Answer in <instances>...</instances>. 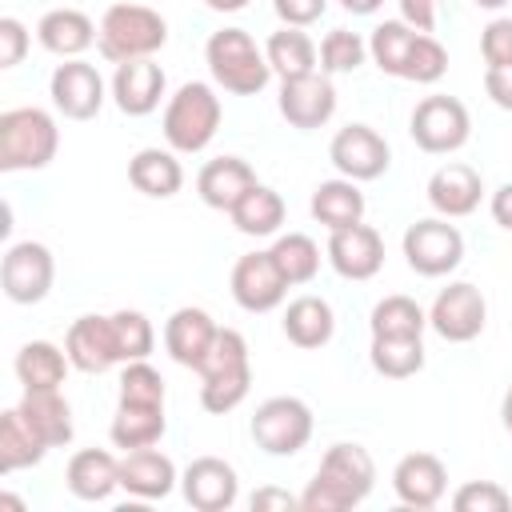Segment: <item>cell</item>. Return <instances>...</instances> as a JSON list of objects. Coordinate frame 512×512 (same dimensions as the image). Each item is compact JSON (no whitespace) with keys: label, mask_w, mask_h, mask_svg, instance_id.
<instances>
[{"label":"cell","mask_w":512,"mask_h":512,"mask_svg":"<svg viewBox=\"0 0 512 512\" xmlns=\"http://www.w3.org/2000/svg\"><path fill=\"white\" fill-rule=\"evenodd\" d=\"M376 488V464L364 444H332L300 496V512H348Z\"/></svg>","instance_id":"6da1fadb"},{"label":"cell","mask_w":512,"mask_h":512,"mask_svg":"<svg viewBox=\"0 0 512 512\" xmlns=\"http://www.w3.org/2000/svg\"><path fill=\"white\" fill-rule=\"evenodd\" d=\"M200 404L212 416H224L240 408V400L252 388V360H248V340L236 328H220L208 356L200 360Z\"/></svg>","instance_id":"7a4b0ae2"},{"label":"cell","mask_w":512,"mask_h":512,"mask_svg":"<svg viewBox=\"0 0 512 512\" xmlns=\"http://www.w3.org/2000/svg\"><path fill=\"white\" fill-rule=\"evenodd\" d=\"M204 60H208L212 80L232 96H256L272 80V64H268L264 48L244 28L212 32L204 44Z\"/></svg>","instance_id":"3957f363"},{"label":"cell","mask_w":512,"mask_h":512,"mask_svg":"<svg viewBox=\"0 0 512 512\" xmlns=\"http://www.w3.org/2000/svg\"><path fill=\"white\" fill-rule=\"evenodd\" d=\"M220 116H224V108H220V96L212 92V84H204V80L180 84L164 104V140H168V148L184 152V156L204 152L220 132Z\"/></svg>","instance_id":"277c9868"},{"label":"cell","mask_w":512,"mask_h":512,"mask_svg":"<svg viewBox=\"0 0 512 512\" xmlns=\"http://www.w3.org/2000/svg\"><path fill=\"white\" fill-rule=\"evenodd\" d=\"M100 56L112 64L148 60L168 44V20L148 4H112L96 32Z\"/></svg>","instance_id":"5b68a950"},{"label":"cell","mask_w":512,"mask_h":512,"mask_svg":"<svg viewBox=\"0 0 512 512\" xmlns=\"http://www.w3.org/2000/svg\"><path fill=\"white\" fill-rule=\"evenodd\" d=\"M60 128L44 108H8L0 116V172H36L52 164Z\"/></svg>","instance_id":"8992f818"},{"label":"cell","mask_w":512,"mask_h":512,"mask_svg":"<svg viewBox=\"0 0 512 512\" xmlns=\"http://www.w3.org/2000/svg\"><path fill=\"white\" fill-rule=\"evenodd\" d=\"M312 408L300 396H268L252 412V440L268 456H296L312 440Z\"/></svg>","instance_id":"52a82bcc"},{"label":"cell","mask_w":512,"mask_h":512,"mask_svg":"<svg viewBox=\"0 0 512 512\" xmlns=\"http://www.w3.org/2000/svg\"><path fill=\"white\" fill-rule=\"evenodd\" d=\"M408 136L420 152L448 156L460 152L472 136V116L456 96H424L408 116Z\"/></svg>","instance_id":"ba28073f"},{"label":"cell","mask_w":512,"mask_h":512,"mask_svg":"<svg viewBox=\"0 0 512 512\" xmlns=\"http://www.w3.org/2000/svg\"><path fill=\"white\" fill-rule=\"evenodd\" d=\"M400 248H404L408 268L420 272V276H432V280H436V276H448V272L460 268V260H464V236H460V228L448 224L444 216H428V220L408 224Z\"/></svg>","instance_id":"9c48e42d"},{"label":"cell","mask_w":512,"mask_h":512,"mask_svg":"<svg viewBox=\"0 0 512 512\" xmlns=\"http://www.w3.org/2000/svg\"><path fill=\"white\" fill-rule=\"evenodd\" d=\"M488 324V304H484V292L468 280H452L448 288L436 292L432 308H428V328L448 340V344H468L484 332Z\"/></svg>","instance_id":"30bf717a"},{"label":"cell","mask_w":512,"mask_h":512,"mask_svg":"<svg viewBox=\"0 0 512 512\" xmlns=\"http://www.w3.org/2000/svg\"><path fill=\"white\" fill-rule=\"evenodd\" d=\"M56 260L40 240H20L0 260V284L12 304H40L52 292Z\"/></svg>","instance_id":"8fae6325"},{"label":"cell","mask_w":512,"mask_h":512,"mask_svg":"<svg viewBox=\"0 0 512 512\" xmlns=\"http://www.w3.org/2000/svg\"><path fill=\"white\" fill-rule=\"evenodd\" d=\"M328 160L336 164L340 176H348V180L360 184V180H376V176L388 172L392 148H388V140L372 124H348V128H340L332 136Z\"/></svg>","instance_id":"7c38bea8"},{"label":"cell","mask_w":512,"mask_h":512,"mask_svg":"<svg viewBox=\"0 0 512 512\" xmlns=\"http://www.w3.org/2000/svg\"><path fill=\"white\" fill-rule=\"evenodd\" d=\"M48 96L64 120H92L104 108V76L88 60H64L56 64L48 80Z\"/></svg>","instance_id":"4fadbf2b"},{"label":"cell","mask_w":512,"mask_h":512,"mask_svg":"<svg viewBox=\"0 0 512 512\" xmlns=\"http://www.w3.org/2000/svg\"><path fill=\"white\" fill-rule=\"evenodd\" d=\"M280 116L300 128V132H312V128H324L332 116H336V88L328 80V72H308V76H292V80H280Z\"/></svg>","instance_id":"5bb4252c"},{"label":"cell","mask_w":512,"mask_h":512,"mask_svg":"<svg viewBox=\"0 0 512 512\" xmlns=\"http://www.w3.org/2000/svg\"><path fill=\"white\" fill-rule=\"evenodd\" d=\"M328 264L336 276L344 280H372L384 268V240L372 224H348L328 232V248H324Z\"/></svg>","instance_id":"9a60e30c"},{"label":"cell","mask_w":512,"mask_h":512,"mask_svg":"<svg viewBox=\"0 0 512 512\" xmlns=\"http://www.w3.org/2000/svg\"><path fill=\"white\" fill-rule=\"evenodd\" d=\"M232 300L244 308V312H272L280 308L284 292H288V280L280 276L272 252H248L232 264Z\"/></svg>","instance_id":"2e32d148"},{"label":"cell","mask_w":512,"mask_h":512,"mask_svg":"<svg viewBox=\"0 0 512 512\" xmlns=\"http://www.w3.org/2000/svg\"><path fill=\"white\" fill-rule=\"evenodd\" d=\"M64 352H68L72 368H80L88 376H100V372L124 364L112 316H76L68 336H64Z\"/></svg>","instance_id":"e0dca14e"},{"label":"cell","mask_w":512,"mask_h":512,"mask_svg":"<svg viewBox=\"0 0 512 512\" xmlns=\"http://www.w3.org/2000/svg\"><path fill=\"white\" fill-rule=\"evenodd\" d=\"M180 488H184V500L196 508V512H228L240 496V480H236V468L220 456H196L184 472H180Z\"/></svg>","instance_id":"ac0fdd59"},{"label":"cell","mask_w":512,"mask_h":512,"mask_svg":"<svg viewBox=\"0 0 512 512\" xmlns=\"http://www.w3.org/2000/svg\"><path fill=\"white\" fill-rule=\"evenodd\" d=\"M444 488H448V468L432 452H408L392 468V492L404 508H416V512L436 508L444 500Z\"/></svg>","instance_id":"d6986e66"},{"label":"cell","mask_w":512,"mask_h":512,"mask_svg":"<svg viewBox=\"0 0 512 512\" xmlns=\"http://www.w3.org/2000/svg\"><path fill=\"white\" fill-rule=\"evenodd\" d=\"M428 204L436 208V216L444 220H456V216H472L480 208V196H484V180L472 164H440L432 176H428Z\"/></svg>","instance_id":"ffe728a7"},{"label":"cell","mask_w":512,"mask_h":512,"mask_svg":"<svg viewBox=\"0 0 512 512\" xmlns=\"http://www.w3.org/2000/svg\"><path fill=\"white\" fill-rule=\"evenodd\" d=\"M216 332H220V324L204 312V308H176L168 320H164V348H168V356L180 364V368H200V360L208 356V348H212V340H216Z\"/></svg>","instance_id":"44dd1931"},{"label":"cell","mask_w":512,"mask_h":512,"mask_svg":"<svg viewBox=\"0 0 512 512\" xmlns=\"http://www.w3.org/2000/svg\"><path fill=\"white\" fill-rule=\"evenodd\" d=\"M164 68L148 56V60H128V64H116V76H112V100L124 116H148L160 108V96H164Z\"/></svg>","instance_id":"7402d4cb"},{"label":"cell","mask_w":512,"mask_h":512,"mask_svg":"<svg viewBox=\"0 0 512 512\" xmlns=\"http://www.w3.org/2000/svg\"><path fill=\"white\" fill-rule=\"evenodd\" d=\"M256 184H260V180H256L252 164L240 160V156H216V160H208V164L200 168V176H196L200 200H204L208 208H216V212H232V208L244 200V192L256 188Z\"/></svg>","instance_id":"603a6c76"},{"label":"cell","mask_w":512,"mask_h":512,"mask_svg":"<svg viewBox=\"0 0 512 512\" xmlns=\"http://www.w3.org/2000/svg\"><path fill=\"white\" fill-rule=\"evenodd\" d=\"M176 464L152 444V448H132L120 460V488L136 500H164L176 488Z\"/></svg>","instance_id":"cb8c5ba5"},{"label":"cell","mask_w":512,"mask_h":512,"mask_svg":"<svg viewBox=\"0 0 512 512\" xmlns=\"http://www.w3.org/2000/svg\"><path fill=\"white\" fill-rule=\"evenodd\" d=\"M64 484L76 500H108L120 488V460L108 448H80L64 468Z\"/></svg>","instance_id":"d4e9b609"},{"label":"cell","mask_w":512,"mask_h":512,"mask_svg":"<svg viewBox=\"0 0 512 512\" xmlns=\"http://www.w3.org/2000/svg\"><path fill=\"white\" fill-rule=\"evenodd\" d=\"M96 32H100V28H96L84 12H76V8H52V12H44L40 24H36L40 48L52 52V56H64V60H76L80 52H88V48L96 44Z\"/></svg>","instance_id":"484cf974"},{"label":"cell","mask_w":512,"mask_h":512,"mask_svg":"<svg viewBox=\"0 0 512 512\" xmlns=\"http://www.w3.org/2000/svg\"><path fill=\"white\" fill-rule=\"evenodd\" d=\"M24 420L44 436L48 448H64L72 440V408L60 388H24L20 404Z\"/></svg>","instance_id":"4316f807"},{"label":"cell","mask_w":512,"mask_h":512,"mask_svg":"<svg viewBox=\"0 0 512 512\" xmlns=\"http://www.w3.org/2000/svg\"><path fill=\"white\" fill-rule=\"evenodd\" d=\"M308 208H312V220L316 224H324L328 232H336V228H348V224H360L364 220V192L348 176L320 180L312 188Z\"/></svg>","instance_id":"83f0119b"},{"label":"cell","mask_w":512,"mask_h":512,"mask_svg":"<svg viewBox=\"0 0 512 512\" xmlns=\"http://www.w3.org/2000/svg\"><path fill=\"white\" fill-rule=\"evenodd\" d=\"M128 180L136 192L152 196V200H168L180 192L184 184V168L176 160L172 148H140L132 160H128Z\"/></svg>","instance_id":"f1b7e54d"},{"label":"cell","mask_w":512,"mask_h":512,"mask_svg":"<svg viewBox=\"0 0 512 512\" xmlns=\"http://www.w3.org/2000/svg\"><path fill=\"white\" fill-rule=\"evenodd\" d=\"M280 328L296 348H324L336 332V316L324 296H296L288 300Z\"/></svg>","instance_id":"f546056e"},{"label":"cell","mask_w":512,"mask_h":512,"mask_svg":"<svg viewBox=\"0 0 512 512\" xmlns=\"http://www.w3.org/2000/svg\"><path fill=\"white\" fill-rule=\"evenodd\" d=\"M44 456H48V444H44V436L24 420V412H20V408L0 412V472H4V476L20 472V468H36Z\"/></svg>","instance_id":"4dcf8cb0"},{"label":"cell","mask_w":512,"mask_h":512,"mask_svg":"<svg viewBox=\"0 0 512 512\" xmlns=\"http://www.w3.org/2000/svg\"><path fill=\"white\" fill-rule=\"evenodd\" d=\"M168 420H164V404H120L116 400V416L108 424V436L116 448L132 452V448H152L160 444Z\"/></svg>","instance_id":"1f68e13d"},{"label":"cell","mask_w":512,"mask_h":512,"mask_svg":"<svg viewBox=\"0 0 512 512\" xmlns=\"http://www.w3.org/2000/svg\"><path fill=\"white\" fill-rule=\"evenodd\" d=\"M264 56L272 64V72L280 80H292V76H308L316 72V60H320V48L312 44V36L304 28H280L264 40Z\"/></svg>","instance_id":"d6a6232c"},{"label":"cell","mask_w":512,"mask_h":512,"mask_svg":"<svg viewBox=\"0 0 512 512\" xmlns=\"http://www.w3.org/2000/svg\"><path fill=\"white\" fill-rule=\"evenodd\" d=\"M16 380L24 388H60L72 360L68 352H60L52 340H28L20 352H16Z\"/></svg>","instance_id":"836d02e7"},{"label":"cell","mask_w":512,"mask_h":512,"mask_svg":"<svg viewBox=\"0 0 512 512\" xmlns=\"http://www.w3.org/2000/svg\"><path fill=\"white\" fill-rule=\"evenodd\" d=\"M228 216H232L236 232H244V236H276L284 224V196L268 184H256L244 192V200Z\"/></svg>","instance_id":"e575fe53"},{"label":"cell","mask_w":512,"mask_h":512,"mask_svg":"<svg viewBox=\"0 0 512 512\" xmlns=\"http://www.w3.org/2000/svg\"><path fill=\"white\" fill-rule=\"evenodd\" d=\"M416 28L412 24H404V20H384V24H376L372 28V36H368V56L376 60V68L384 72V76H396V80H404V68H408V56H412V48H416Z\"/></svg>","instance_id":"d590c367"},{"label":"cell","mask_w":512,"mask_h":512,"mask_svg":"<svg viewBox=\"0 0 512 512\" xmlns=\"http://www.w3.org/2000/svg\"><path fill=\"white\" fill-rule=\"evenodd\" d=\"M368 360L388 380H408L424 368V336H372Z\"/></svg>","instance_id":"8d00e7d4"},{"label":"cell","mask_w":512,"mask_h":512,"mask_svg":"<svg viewBox=\"0 0 512 512\" xmlns=\"http://www.w3.org/2000/svg\"><path fill=\"white\" fill-rule=\"evenodd\" d=\"M268 252H272V260H276L280 276L288 280V288H292V284H308V280L320 272V248H316V240L304 236V232H284V236H276V244H272Z\"/></svg>","instance_id":"74e56055"},{"label":"cell","mask_w":512,"mask_h":512,"mask_svg":"<svg viewBox=\"0 0 512 512\" xmlns=\"http://www.w3.org/2000/svg\"><path fill=\"white\" fill-rule=\"evenodd\" d=\"M368 328L372 336H424L428 328V312L412 300V296H384L372 316H368Z\"/></svg>","instance_id":"f35d334b"},{"label":"cell","mask_w":512,"mask_h":512,"mask_svg":"<svg viewBox=\"0 0 512 512\" xmlns=\"http://www.w3.org/2000/svg\"><path fill=\"white\" fill-rule=\"evenodd\" d=\"M112 328H116V340H120V360L132 364V360H148L152 348H156V332H152V320L136 308H120L112 312Z\"/></svg>","instance_id":"ab89813d"},{"label":"cell","mask_w":512,"mask_h":512,"mask_svg":"<svg viewBox=\"0 0 512 512\" xmlns=\"http://www.w3.org/2000/svg\"><path fill=\"white\" fill-rule=\"evenodd\" d=\"M368 56V40H360L356 32L348 28H332L324 40H320V72L328 76H340V72H356Z\"/></svg>","instance_id":"60d3db41"},{"label":"cell","mask_w":512,"mask_h":512,"mask_svg":"<svg viewBox=\"0 0 512 512\" xmlns=\"http://www.w3.org/2000/svg\"><path fill=\"white\" fill-rule=\"evenodd\" d=\"M120 404H164V376L148 360H132L120 372Z\"/></svg>","instance_id":"b9f144b4"},{"label":"cell","mask_w":512,"mask_h":512,"mask_svg":"<svg viewBox=\"0 0 512 512\" xmlns=\"http://www.w3.org/2000/svg\"><path fill=\"white\" fill-rule=\"evenodd\" d=\"M444 72H448V52H444V44H440L432 32H420V36H416V48H412V56H408L404 80H412V84H436Z\"/></svg>","instance_id":"7bdbcfd3"},{"label":"cell","mask_w":512,"mask_h":512,"mask_svg":"<svg viewBox=\"0 0 512 512\" xmlns=\"http://www.w3.org/2000/svg\"><path fill=\"white\" fill-rule=\"evenodd\" d=\"M456 512H508L512 508V492L500 488L496 480H468L456 488L452 496Z\"/></svg>","instance_id":"ee69618b"},{"label":"cell","mask_w":512,"mask_h":512,"mask_svg":"<svg viewBox=\"0 0 512 512\" xmlns=\"http://www.w3.org/2000/svg\"><path fill=\"white\" fill-rule=\"evenodd\" d=\"M480 56H484V68H508L512 64V16H496L484 24Z\"/></svg>","instance_id":"f6af8a7d"},{"label":"cell","mask_w":512,"mask_h":512,"mask_svg":"<svg viewBox=\"0 0 512 512\" xmlns=\"http://www.w3.org/2000/svg\"><path fill=\"white\" fill-rule=\"evenodd\" d=\"M28 52V28L16 16H0V68H16Z\"/></svg>","instance_id":"bcb514c9"},{"label":"cell","mask_w":512,"mask_h":512,"mask_svg":"<svg viewBox=\"0 0 512 512\" xmlns=\"http://www.w3.org/2000/svg\"><path fill=\"white\" fill-rule=\"evenodd\" d=\"M272 8L288 28H308V24H316L324 16L328 0H272Z\"/></svg>","instance_id":"7dc6e473"},{"label":"cell","mask_w":512,"mask_h":512,"mask_svg":"<svg viewBox=\"0 0 512 512\" xmlns=\"http://www.w3.org/2000/svg\"><path fill=\"white\" fill-rule=\"evenodd\" d=\"M400 20L412 24L416 32H436L440 0H400Z\"/></svg>","instance_id":"c3c4849f"},{"label":"cell","mask_w":512,"mask_h":512,"mask_svg":"<svg viewBox=\"0 0 512 512\" xmlns=\"http://www.w3.org/2000/svg\"><path fill=\"white\" fill-rule=\"evenodd\" d=\"M484 92L496 108L512 112V64L508 68H484Z\"/></svg>","instance_id":"681fc988"},{"label":"cell","mask_w":512,"mask_h":512,"mask_svg":"<svg viewBox=\"0 0 512 512\" xmlns=\"http://www.w3.org/2000/svg\"><path fill=\"white\" fill-rule=\"evenodd\" d=\"M268 508L296 512V508H300V496H292V492H284V488H256V492H252V512H268Z\"/></svg>","instance_id":"f907efd6"},{"label":"cell","mask_w":512,"mask_h":512,"mask_svg":"<svg viewBox=\"0 0 512 512\" xmlns=\"http://www.w3.org/2000/svg\"><path fill=\"white\" fill-rule=\"evenodd\" d=\"M492 220L504 228V232H512V184H500L496 192H492Z\"/></svg>","instance_id":"816d5d0a"},{"label":"cell","mask_w":512,"mask_h":512,"mask_svg":"<svg viewBox=\"0 0 512 512\" xmlns=\"http://www.w3.org/2000/svg\"><path fill=\"white\" fill-rule=\"evenodd\" d=\"M380 4L384 0H340V8L352 16H372V12H380Z\"/></svg>","instance_id":"f5cc1de1"},{"label":"cell","mask_w":512,"mask_h":512,"mask_svg":"<svg viewBox=\"0 0 512 512\" xmlns=\"http://www.w3.org/2000/svg\"><path fill=\"white\" fill-rule=\"evenodd\" d=\"M212 12H240V8H248V0H204Z\"/></svg>","instance_id":"db71d44e"},{"label":"cell","mask_w":512,"mask_h":512,"mask_svg":"<svg viewBox=\"0 0 512 512\" xmlns=\"http://www.w3.org/2000/svg\"><path fill=\"white\" fill-rule=\"evenodd\" d=\"M500 420H504V428L512 432V384H508V392H504V404H500Z\"/></svg>","instance_id":"11a10c76"},{"label":"cell","mask_w":512,"mask_h":512,"mask_svg":"<svg viewBox=\"0 0 512 512\" xmlns=\"http://www.w3.org/2000/svg\"><path fill=\"white\" fill-rule=\"evenodd\" d=\"M472 4H476V8H484V12H500L508 0H472Z\"/></svg>","instance_id":"9f6ffc18"},{"label":"cell","mask_w":512,"mask_h":512,"mask_svg":"<svg viewBox=\"0 0 512 512\" xmlns=\"http://www.w3.org/2000/svg\"><path fill=\"white\" fill-rule=\"evenodd\" d=\"M0 508H16V512H20V508H24V500H16V496H8V492H0Z\"/></svg>","instance_id":"6f0895ef"}]
</instances>
